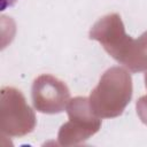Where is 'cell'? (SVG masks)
Listing matches in <instances>:
<instances>
[{
    "instance_id": "6da1fadb",
    "label": "cell",
    "mask_w": 147,
    "mask_h": 147,
    "mask_svg": "<svg viewBox=\"0 0 147 147\" xmlns=\"http://www.w3.org/2000/svg\"><path fill=\"white\" fill-rule=\"evenodd\" d=\"M15 1H16V0H3V1H2V10H5L7 6H11Z\"/></svg>"
}]
</instances>
